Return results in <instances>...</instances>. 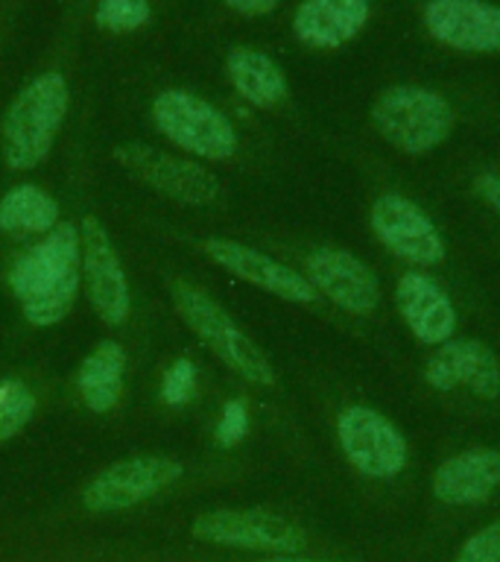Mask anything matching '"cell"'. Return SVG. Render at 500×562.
<instances>
[{
    "mask_svg": "<svg viewBox=\"0 0 500 562\" xmlns=\"http://www.w3.org/2000/svg\"><path fill=\"white\" fill-rule=\"evenodd\" d=\"M368 223L377 240L412 267H436L445 261V240L436 223L401 193H380L372 202Z\"/></svg>",
    "mask_w": 500,
    "mask_h": 562,
    "instance_id": "obj_8",
    "label": "cell"
},
{
    "mask_svg": "<svg viewBox=\"0 0 500 562\" xmlns=\"http://www.w3.org/2000/svg\"><path fill=\"white\" fill-rule=\"evenodd\" d=\"M226 3L240 15H266L279 7V0H226Z\"/></svg>",
    "mask_w": 500,
    "mask_h": 562,
    "instance_id": "obj_28",
    "label": "cell"
},
{
    "mask_svg": "<svg viewBox=\"0 0 500 562\" xmlns=\"http://www.w3.org/2000/svg\"><path fill=\"white\" fill-rule=\"evenodd\" d=\"M152 121L158 132L175 147L208 161H226L237 153V132L226 114L214 109L208 100L170 88L152 100Z\"/></svg>",
    "mask_w": 500,
    "mask_h": 562,
    "instance_id": "obj_5",
    "label": "cell"
},
{
    "mask_svg": "<svg viewBox=\"0 0 500 562\" xmlns=\"http://www.w3.org/2000/svg\"><path fill=\"white\" fill-rule=\"evenodd\" d=\"M182 472V463L170 457H129L96 474L82 492V504L91 513L129 509L140 501L156 498L158 492L170 490Z\"/></svg>",
    "mask_w": 500,
    "mask_h": 562,
    "instance_id": "obj_9",
    "label": "cell"
},
{
    "mask_svg": "<svg viewBox=\"0 0 500 562\" xmlns=\"http://www.w3.org/2000/svg\"><path fill=\"white\" fill-rule=\"evenodd\" d=\"M395 305L416 340L428 346L454 340L456 323H459L454 299L447 296V290L436 279H430L428 272H404L395 288Z\"/></svg>",
    "mask_w": 500,
    "mask_h": 562,
    "instance_id": "obj_16",
    "label": "cell"
},
{
    "mask_svg": "<svg viewBox=\"0 0 500 562\" xmlns=\"http://www.w3.org/2000/svg\"><path fill=\"white\" fill-rule=\"evenodd\" d=\"M372 121L395 149L407 156H424L451 138L456 114L454 105L430 88L395 86L375 100Z\"/></svg>",
    "mask_w": 500,
    "mask_h": 562,
    "instance_id": "obj_3",
    "label": "cell"
},
{
    "mask_svg": "<svg viewBox=\"0 0 500 562\" xmlns=\"http://www.w3.org/2000/svg\"><path fill=\"white\" fill-rule=\"evenodd\" d=\"M500 486V451L474 446L456 451L439 465L430 481L433 498L447 507H474L495 495Z\"/></svg>",
    "mask_w": 500,
    "mask_h": 562,
    "instance_id": "obj_17",
    "label": "cell"
},
{
    "mask_svg": "<svg viewBox=\"0 0 500 562\" xmlns=\"http://www.w3.org/2000/svg\"><path fill=\"white\" fill-rule=\"evenodd\" d=\"M263 562H337V560H302V557H293V553H279V557H270Z\"/></svg>",
    "mask_w": 500,
    "mask_h": 562,
    "instance_id": "obj_29",
    "label": "cell"
},
{
    "mask_svg": "<svg viewBox=\"0 0 500 562\" xmlns=\"http://www.w3.org/2000/svg\"><path fill=\"white\" fill-rule=\"evenodd\" d=\"M205 252L211 255V261L228 270L237 279L249 281L258 290H266L272 296L293 302V305H314L316 293L314 284L296 272L287 263L275 261L270 255L258 252L252 246L237 244V240H226V237H214L205 244Z\"/></svg>",
    "mask_w": 500,
    "mask_h": 562,
    "instance_id": "obj_14",
    "label": "cell"
},
{
    "mask_svg": "<svg viewBox=\"0 0 500 562\" xmlns=\"http://www.w3.org/2000/svg\"><path fill=\"white\" fill-rule=\"evenodd\" d=\"M193 390H196V367L188 358H179L173 367L167 369L164 384H161V398L170 407H179V404L191 402Z\"/></svg>",
    "mask_w": 500,
    "mask_h": 562,
    "instance_id": "obj_24",
    "label": "cell"
},
{
    "mask_svg": "<svg viewBox=\"0 0 500 562\" xmlns=\"http://www.w3.org/2000/svg\"><path fill=\"white\" fill-rule=\"evenodd\" d=\"M249 434V411H246L243 402H228L223 407V416L217 422V430H214V437L223 448L237 446L240 439Z\"/></svg>",
    "mask_w": 500,
    "mask_h": 562,
    "instance_id": "obj_26",
    "label": "cell"
},
{
    "mask_svg": "<svg viewBox=\"0 0 500 562\" xmlns=\"http://www.w3.org/2000/svg\"><path fill=\"white\" fill-rule=\"evenodd\" d=\"M149 15V0H100L94 21L105 33H132L147 24Z\"/></svg>",
    "mask_w": 500,
    "mask_h": 562,
    "instance_id": "obj_22",
    "label": "cell"
},
{
    "mask_svg": "<svg viewBox=\"0 0 500 562\" xmlns=\"http://www.w3.org/2000/svg\"><path fill=\"white\" fill-rule=\"evenodd\" d=\"M35 398L26 393L24 386L9 381L0 386V442L12 439L18 430H24V425L33 419Z\"/></svg>",
    "mask_w": 500,
    "mask_h": 562,
    "instance_id": "obj_23",
    "label": "cell"
},
{
    "mask_svg": "<svg viewBox=\"0 0 500 562\" xmlns=\"http://www.w3.org/2000/svg\"><path fill=\"white\" fill-rule=\"evenodd\" d=\"M173 305L179 311L188 328L217 355L228 369H235L237 375L252 381L258 386L275 384V369L266 360L258 346H254L240 325L217 305L205 290L175 281L173 284Z\"/></svg>",
    "mask_w": 500,
    "mask_h": 562,
    "instance_id": "obj_4",
    "label": "cell"
},
{
    "mask_svg": "<svg viewBox=\"0 0 500 562\" xmlns=\"http://www.w3.org/2000/svg\"><path fill=\"white\" fill-rule=\"evenodd\" d=\"M428 33L463 53H500V7L489 0H430Z\"/></svg>",
    "mask_w": 500,
    "mask_h": 562,
    "instance_id": "obj_15",
    "label": "cell"
},
{
    "mask_svg": "<svg viewBox=\"0 0 500 562\" xmlns=\"http://www.w3.org/2000/svg\"><path fill=\"white\" fill-rule=\"evenodd\" d=\"M59 226V202L35 184H18L0 200V228L9 235H47Z\"/></svg>",
    "mask_w": 500,
    "mask_h": 562,
    "instance_id": "obj_21",
    "label": "cell"
},
{
    "mask_svg": "<svg viewBox=\"0 0 500 562\" xmlns=\"http://www.w3.org/2000/svg\"><path fill=\"white\" fill-rule=\"evenodd\" d=\"M228 79L246 103L272 109L287 97V77L266 53L254 47H235L226 59Z\"/></svg>",
    "mask_w": 500,
    "mask_h": 562,
    "instance_id": "obj_19",
    "label": "cell"
},
{
    "mask_svg": "<svg viewBox=\"0 0 500 562\" xmlns=\"http://www.w3.org/2000/svg\"><path fill=\"white\" fill-rule=\"evenodd\" d=\"M337 442L345 460L372 481L398 477L410 460V446L401 428L366 404H351L337 416Z\"/></svg>",
    "mask_w": 500,
    "mask_h": 562,
    "instance_id": "obj_6",
    "label": "cell"
},
{
    "mask_svg": "<svg viewBox=\"0 0 500 562\" xmlns=\"http://www.w3.org/2000/svg\"><path fill=\"white\" fill-rule=\"evenodd\" d=\"M305 279L314 284L316 293L331 299L345 314H372L380 302V281L357 255L345 249L322 246L307 255Z\"/></svg>",
    "mask_w": 500,
    "mask_h": 562,
    "instance_id": "obj_12",
    "label": "cell"
},
{
    "mask_svg": "<svg viewBox=\"0 0 500 562\" xmlns=\"http://www.w3.org/2000/svg\"><path fill=\"white\" fill-rule=\"evenodd\" d=\"M114 158L152 191L164 193L182 205L202 209V205L217 202L219 196L217 176L188 158L170 156V153H161L147 144H123L114 149Z\"/></svg>",
    "mask_w": 500,
    "mask_h": 562,
    "instance_id": "obj_10",
    "label": "cell"
},
{
    "mask_svg": "<svg viewBox=\"0 0 500 562\" xmlns=\"http://www.w3.org/2000/svg\"><path fill=\"white\" fill-rule=\"evenodd\" d=\"M424 381L439 393L451 390H471L477 398H498L500 395V360L480 340H447L436 346L424 363Z\"/></svg>",
    "mask_w": 500,
    "mask_h": 562,
    "instance_id": "obj_13",
    "label": "cell"
},
{
    "mask_svg": "<svg viewBox=\"0 0 500 562\" xmlns=\"http://www.w3.org/2000/svg\"><path fill=\"white\" fill-rule=\"evenodd\" d=\"M477 193H480V200L489 205L491 211H498L500 214V170H486V173L477 176V182H474Z\"/></svg>",
    "mask_w": 500,
    "mask_h": 562,
    "instance_id": "obj_27",
    "label": "cell"
},
{
    "mask_svg": "<svg viewBox=\"0 0 500 562\" xmlns=\"http://www.w3.org/2000/svg\"><path fill=\"white\" fill-rule=\"evenodd\" d=\"M126 351L114 340H103L79 367L77 386L88 411L109 413L121 398Z\"/></svg>",
    "mask_w": 500,
    "mask_h": 562,
    "instance_id": "obj_20",
    "label": "cell"
},
{
    "mask_svg": "<svg viewBox=\"0 0 500 562\" xmlns=\"http://www.w3.org/2000/svg\"><path fill=\"white\" fill-rule=\"evenodd\" d=\"M79 270L86 279L88 299L109 325H123L129 319L132 296L129 281L123 276L121 258L112 246V237L96 217H86L79 226Z\"/></svg>",
    "mask_w": 500,
    "mask_h": 562,
    "instance_id": "obj_11",
    "label": "cell"
},
{
    "mask_svg": "<svg viewBox=\"0 0 500 562\" xmlns=\"http://www.w3.org/2000/svg\"><path fill=\"white\" fill-rule=\"evenodd\" d=\"M79 232L70 223H59L26 255H21L9 272V284L26 323L47 328L68 316L79 290Z\"/></svg>",
    "mask_w": 500,
    "mask_h": 562,
    "instance_id": "obj_1",
    "label": "cell"
},
{
    "mask_svg": "<svg viewBox=\"0 0 500 562\" xmlns=\"http://www.w3.org/2000/svg\"><path fill=\"white\" fill-rule=\"evenodd\" d=\"M68 112V82L50 70L35 77L12 100L3 117V158L12 170H33L42 165L53 147Z\"/></svg>",
    "mask_w": 500,
    "mask_h": 562,
    "instance_id": "obj_2",
    "label": "cell"
},
{
    "mask_svg": "<svg viewBox=\"0 0 500 562\" xmlns=\"http://www.w3.org/2000/svg\"><path fill=\"white\" fill-rule=\"evenodd\" d=\"M191 533L202 542L228 544L243 551L298 553L305 548V533L287 518L266 509H211L191 525Z\"/></svg>",
    "mask_w": 500,
    "mask_h": 562,
    "instance_id": "obj_7",
    "label": "cell"
},
{
    "mask_svg": "<svg viewBox=\"0 0 500 562\" xmlns=\"http://www.w3.org/2000/svg\"><path fill=\"white\" fill-rule=\"evenodd\" d=\"M368 21V0H302L293 15V33L314 50H337Z\"/></svg>",
    "mask_w": 500,
    "mask_h": 562,
    "instance_id": "obj_18",
    "label": "cell"
},
{
    "mask_svg": "<svg viewBox=\"0 0 500 562\" xmlns=\"http://www.w3.org/2000/svg\"><path fill=\"white\" fill-rule=\"evenodd\" d=\"M454 562H500V521L482 527L459 548Z\"/></svg>",
    "mask_w": 500,
    "mask_h": 562,
    "instance_id": "obj_25",
    "label": "cell"
}]
</instances>
